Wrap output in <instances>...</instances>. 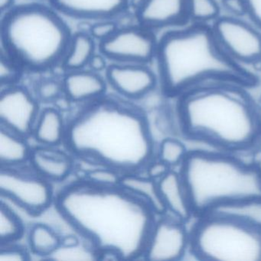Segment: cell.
I'll use <instances>...</instances> for the list:
<instances>
[{"instance_id":"1","label":"cell","mask_w":261,"mask_h":261,"mask_svg":"<svg viewBox=\"0 0 261 261\" xmlns=\"http://www.w3.org/2000/svg\"><path fill=\"white\" fill-rule=\"evenodd\" d=\"M58 208L65 219L100 252L120 259L143 255L155 224L153 211L141 198L120 186L87 182L67 187Z\"/></svg>"},{"instance_id":"2","label":"cell","mask_w":261,"mask_h":261,"mask_svg":"<svg viewBox=\"0 0 261 261\" xmlns=\"http://www.w3.org/2000/svg\"><path fill=\"white\" fill-rule=\"evenodd\" d=\"M246 87L211 82L179 96L185 134L228 152L245 150L261 137V117Z\"/></svg>"},{"instance_id":"3","label":"cell","mask_w":261,"mask_h":261,"mask_svg":"<svg viewBox=\"0 0 261 261\" xmlns=\"http://www.w3.org/2000/svg\"><path fill=\"white\" fill-rule=\"evenodd\" d=\"M67 142L77 155L127 173L146 165L153 149L143 116L109 100H98L74 118Z\"/></svg>"},{"instance_id":"4","label":"cell","mask_w":261,"mask_h":261,"mask_svg":"<svg viewBox=\"0 0 261 261\" xmlns=\"http://www.w3.org/2000/svg\"><path fill=\"white\" fill-rule=\"evenodd\" d=\"M165 94L179 97L211 82L255 86L256 76L232 59L221 47L212 27L195 23L166 33L158 42L156 56Z\"/></svg>"},{"instance_id":"5","label":"cell","mask_w":261,"mask_h":261,"mask_svg":"<svg viewBox=\"0 0 261 261\" xmlns=\"http://www.w3.org/2000/svg\"><path fill=\"white\" fill-rule=\"evenodd\" d=\"M193 215L261 204V168L221 152H188L179 172Z\"/></svg>"},{"instance_id":"6","label":"cell","mask_w":261,"mask_h":261,"mask_svg":"<svg viewBox=\"0 0 261 261\" xmlns=\"http://www.w3.org/2000/svg\"><path fill=\"white\" fill-rule=\"evenodd\" d=\"M0 34L5 54L34 71L62 63L72 36L54 10L39 4L19 6L6 13Z\"/></svg>"},{"instance_id":"7","label":"cell","mask_w":261,"mask_h":261,"mask_svg":"<svg viewBox=\"0 0 261 261\" xmlns=\"http://www.w3.org/2000/svg\"><path fill=\"white\" fill-rule=\"evenodd\" d=\"M199 218L189 233V247L198 259L261 261L260 222L219 212Z\"/></svg>"},{"instance_id":"8","label":"cell","mask_w":261,"mask_h":261,"mask_svg":"<svg viewBox=\"0 0 261 261\" xmlns=\"http://www.w3.org/2000/svg\"><path fill=\"white\" fill-rule=\"evenodd\" d=\"M0 192L33 215L45 211L53 201V189L46 178L15 166H1Z\"/></svg>"},{"instance_id":"9","label":"cell","mask_w":261,"mask_h":261,"mask_svg":"<svg viewBox=\"0 0 261 261\" xmlns=\"http://www.w3.org/2000/svg\"><path fill=\"white\" fill-rule=\"evenodd\" d=\"M215 37L224 51L245 65L261 62V33L234 16L218 17L212 25Z\"/></svg>"},{"instance_id":"10","label":"cell","mask_w":261,"mask_h":261,"mask_svg":"<svg viewBox=\"0 0 261 261\" xmlns=\"http://www.w3.org/2000/svg\"><path fill=\"white\" fill-rule=\"evenodd\" d=\"M158 42L147 30L137 27L118 29L99 48L114 63L146 65L156 56Z\"/></svg>"},{"instance_id":"11","label":"cell","mask_w":261,"mask_h":261,"mask_svg":"<svg viewBox=\"0 0 261 261\" xmlns=\"http://www.w3.org/2000/svg\"><path fill=\"white\" fill-rule=\"evenodd\" d=\"M39 106L36 99L25 88L8 85L0 94L1 126L21 137L33 133Z\"/></svg>"},{"instance_id":"12","label":"cell","mask_w":261,"mask_h":261,"mask_svg":"<svg viewBox=\"0 0 261 261\" xmlns=\"http://www.w3.org/2000/svg\"><path fill=\"white\" fill-rule=\"evenodd\" d=\"M190 244V233L179 219L163 218L155 222L144 255L149 260H178Z\"/></svg>"},{"instance_id":"13","label":"cell","mask_w":261,"mask_h":261,"mask_svg":"<svg viewBox=\"0 0 261 261\" xmlns=\"http://www.w3.org/2000/svg\"><path fill=\"white\" fill-rule=\"evenodd\" d=\"M108 83L119 94L130 99L144 97L155 88L157 79L146 65L113 63L106 70Z\"/></svg>"},{"instance_id":"14","label":"cell","mask_w":261,"mask_h":261,"mask_svg":"<svg viewBox=\"0 0 261 261\" xmlns=\"http://www.w3.org/2000/svg\"><path fill=\"white\" fill-rule=\"evenodd\" d=\"M137 16L147 30L186 25L190 19L188 0H141Z\"/></svg>"},{"instance_id":"15","label":"cell","mask_w":261,"mask_h":261,"mask_svg":"<svg viewBox=\"0 0 261 261\" xmlns=\"http://www.w3.org/2000/svg\"><path fill=\"white\" fill-rule=\"evenodd\" d=\"M129 0H50L56 11L87 20L112 19L125 12Z\"/></svg>"},{"instance_id":"16","label":"cell","mask_w":261,"mask_h":261,"mask_svg":"<svg viewBox=\"0 0 261 261\" xmlns=\"http://www.w3.org/2000/svg\"><path fill=\"white\" fill-rule=\"evenodd\" d=\"M64 92L73 101L94 100L103 95L106 83L99 73L91 70L68 71L64 77Z\"/></svg>"},{"instance_id":"17","label":"cell","mask_w":261,"mask_h":261,"mask_svg":"<svg viewBox=\"0 0 261 261\" xmlns=\"http://www.w3.org/2000/svg\"><path fill=\"white\" fill-rule=\"evenodd\" d=\"M158 185L167 212L183 222L189 220L193 212L179 172L169 171L159 180Z\"/></svg>"},{"instance_id":"18","label":"cell","mask_w":261,"mask_h":261,"mask_svg":"<svg viewBox=\"0 0 261 261\" xmlns=\"http://www.w3.org/2000/svg\"><path fill=\"white\" fill-rule=\"evenodd\" d=\"M50 147L45 146L32 150V165L36 172L46 179L62 181L71 172L72 161L65 152Z\"/></svg>"},{"instance_id":"19","label":"cell","mask_w":261,"mask_h":261,"mask_svg":"<svg viewBox=\"0 0 261 261\" xmlns=\"http://www.w3.org/2000/svg\"><path fill=\"white\" fill-rule=\"evenodd\" d=\"M119 186L147 203L154 213L164 215L167 212L155 180L127 173L121 176Z\"/></svg>"},{"instance_id":"20","label":"cell","mask_w":261,"mask_h":261,"mask_svg":"<svg viewBox=\"0 0 261 261\" xmlns=\"http://www.w3.org/2000/svg\"><path fill=\"white\" fill-rule=\"evenodd\" d=\"M94 54L95 44L91 35L75 33L71 36L68 49L61 64L67 72L85 69Z\"/></svg>"},{"instance_id":"21","label":"cell","mask_w":261,"mask_h":261,"mask_svg":"<svg viewBox=\"0 0 261 261\" xmlns=\"http://www.w3.org/2000/svg\"><path fill=\"white\" fill-rule=\"evenodd\" d=\"M33 134L41 144L46 146L59 145L65 135V126L60 113L54 108L44 109L39 114Z\"/></svg>"},{"instance_id":"22","label":"cell","mask_w":261,"mask_h":261,"mask_svg":"<svg viewBox=\"0 0 261 261\" xmlns=\"http://www.w3.org/2000/svg\"><path fill=\"white\" fill-rule=\"evenodd\" d=\"M30 151L25 138L1 126L0 163L1 166H17L30 159Z\"/></svg>"},{"instance_id":"23","label":"cell","mask_w":261,"mask_h":261,"mask_svg":"<svg viewBox=\"0 0 261 261\" xmlns=\"http://www.w3.org/2000/svg\"><path fill=\"white\" fill-rule=\"evenodd\" d=\"M62 238L48 226L36 224L30 229L29 243L32 251L39 256L53 254L61 247Z\"/></svg>"},{"instance_id":"24","label":"cell","mask_w":261,"mask_h":261,"mask_svg":"<svg viewBox=\"0 0 261 261\" xmlns=\"http://www.w3.org/2000/svg\"><path fill=\"white\" fill-rule=\"evenodd\" d=\"M23 225L17 215L1 203L0 207V244H11L21 238Z\"/></svg>"},{"instance_id":"25","label":"cell","mask_w":261,"mask_h":261,"mask_svg":"<svg viewBox=\"0 0 261 261\" xmlns=\"http://www.w3.org/2000/svg\"><path fill=\"white\" fill-rule=\"evenodd\" d=\"M189 19L195 23L207 24L220 17L221 7L216 0H188Z\"/></svg>"},{"instance_id":"26","label":"cell","mask_w":261,"mask_h":261,"mask_svg":"<svg viewBox=\"0 0 261 261\" xmlns=\"http://www.w3.org/2000/svg\"><path fill=\"white\" fill-rule=\"evenodd\" d=\"M186 146L179 140L167 138L162 141L159 150V160L168 166L181 165L188 154Z\"/></svg>"},{"instance_id":"27","label":"cell","mask_w":261,"mask_h":261,"mask_svg":"<svg viewBox=\"0 0 261 261\" xmlns=\"http://www.w3.org/2000/svg\"><path fill=\"white\" fill-rule=\"evenodd\" d=\"M88 181L94 184L105 186H116L120 185V178L115 169H96L91 170L87 175Z\"/></svg>"},{"instance_id":"28","label":"cell","mask_w":261,"mask_h":261,"mask_svg":"<svg viewBox=\"0 0 261 261\" xmlns=\"http://www.w3.org/2000/svg\"><path fill=\"white\" fill-rule=\"evenodd\" d=\"M19 68L20 66L13 59L6 54H2L0 65V79L2 85L7 86L13 85L20 75Z\"/></svg>"},{"instance_id":"29","label":"cell","mask_w":261,"mask_h":261,"mask_svg":"<svg viewBox=\"0 0 261 261\" xmlns=\"http://www.w3.org/2000/svg\"><path fill=\"white\" fill-rule=\"evenodd\" d=\"M63 91V84L53 79L42 81L37 87L38 97L45 102L56 100Z\"/></svg>"},{"instance_id":"30","label":"cell","mask_w":261,"mask_h":261,"mask_svg":"<svg viewBox=\"0 0 261 261\" xmlns=\"http://www.w3.org/2000/svg\"><path fill=\"white\" fill-rule=\"evenodd\" d=\"M118 30L117 24L111 19L98 20L90 28V35L94 39L101 42L112 36Z\"/></svg>"},{"instance_id":"31","label":"cell","mask_w":261,"mask_h":261,"mask_svg":"<svg viewBox=\"0 0 261 261\" xmlns=\"http://www.w3.org/2000/svg\"><path fill=\"white\" fill-rule=\"evenodd\" d=\"M29 259L27 250L22 247L12 245L11 244H2L0 248V261H23Z\"/></svg>"},{"instance_id":"32","label":"cell","mask_w":261,"mask_h":261,"mask_svg":"<svg viewBox=\"0 0 261 261\" xmlns=\"http://www.w3.org/2000/svg\"><path fill=\"white\" fill-rule=\"evenodd\" d=\"M222 7L230 16L241 18L247 15L244 0H222Z\"/></svg>"},{"instance_id":"33","label":"cell","mask_w":261,"mask_h":261,"mask_svg":"<svg viewBox=\"0 0 261 261\" xmlns=\"http://www.w3.org/2000/svg\"><path fill=\"white\" fill-rule=\"evenodd\" d=\"M247 16L257 28L261 30V0H244Z\"/></svg>"},{"instance_id":"34","label":"cell","mask_w":261,"mask_h":261,"mask_svg":"<svg viewBox=\"0 0 261 261\" xmlns=\"http://www.w3.org/2000/svg\"><path fill=\"white\" fill-rule=\"evenodd\" d=\"M170 166H168L164 162L159 160V161L149 165L147 169L148 177L154 180H160L170 171Z\"/></svg>"},{"instance_id":"35","label":"cell","mask_w":261,"mask_h":261,"mask_svg":"<svg viewBox=\"0 0 261 261\" xmlns=\"http://www.w3.org/2000/svg\"><path fill=\"white\" fill-rule=\"evenodd\" d=\"M107 58L103 54H94L91 57L88 67H89L90 70L94 71L96 73H100L101 71L107 70L108 65H107Z\"/></svg>"},{"instance_id":"36","label":"cell","mask_w":261,"mask_h":261,"mask_svg":"<svg viewBox=\"0 0 261 261\" xmlns=\"http://www.w3.org/2000/svg\"><path fill=\"white\" fill-rule=\"evenodd\" d=\"M79 244H80V241H79V238L72 234L64 237L61 241V247L65 249L76 248Z\"/></svg>"},{"instance_id":"37","label":"cell","mask_w":261,"mask_h":261,"mask_svg":"<svg viewBox=\"0 0 261 261\" xmlns=\"http://www.w3.org/2000/svg\"><path fill=\"white\" fill-rule=\"evenodd\" d=\"M14 0H0V10L2 13H7L13 8Z\"/></svg>"}]
</instances>
